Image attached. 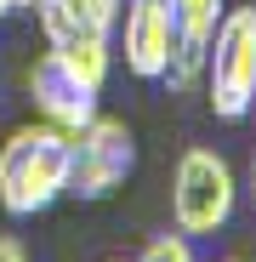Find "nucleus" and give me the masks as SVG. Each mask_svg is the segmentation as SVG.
I'll return each mask as SVG.
<instances>
[{
  "label": "nucleus",
  "instance_id": "obj_1",
  "mask_svg": "<svg viewBox=\"0 0 256 262\" xmlns=\"http://www.w3.org/2000/svg\"><path fill=\"white\" fill-rule=\"evenodd\" d=\"M68 194V131L17 125L0 143V205L12 216H40Z\"/></svg>",
  "mask_w": 256,
  "mask_h": 262
},
{
  "label": "nucleus",
  "instance_id": "obj_2",
  "mask_svg": "<svg viewBox=\"0 0 256 262\" xmlns=\"http://www.w3.org/2000/svg\"><path fill=\"white\" fill-rule=\"evenodd\" d=\"M40 29H46L52 52L103 92L108 63H114V23H120V0H34Z\"/></svg>",
  "mask_w": 256,
  "mask_h": 262
},
{
  "label": "nucleus",
  "instance_id": "obj_3",
  "mask_svg": "<svg viewBox=\"0 0 256 262\" xmlns=\"http://www.w3.org/2000/svg\"><path fill=\"white\" fill-rule=\"evenodd\" d=\"M205 103L217 120H245L256 103V6H228L205 40Z\"/></svg>",
  "mask_w": 256,
  "mask_h": 262
},
{
  "label": "nucleus",
  "instance_id": "obj_4",
  "mask_svg": "<svg viewBox=\"0 0 256 262\" xmlns=\"http://www.w3.org/2000/svg\"><path fill=\"white\" fill-rule=\"evenodd\" d=\"M234 171L222 154H211V148H188L177 160V177H171V216H177V228L188 239H205V234H217L228 216H234Z\"/></svg>",
  "mask_w": 256,
  "mask_h": 262
},
{
  "label": "nucleus",
  "instance_id": "obj_5",
  "mask_svg": "<svg viewBox=\"0 0 256 262\" xmlns=\"http://www.w3.org/2000/svg\"><path fill=\"white\" fill-rule=\"evenodd\" d=\"M137 165L131 125L114 114H91L74 137H68V194L80 200H108Z\"/></svg>",
  "mask_w": 256,
  "mask_h": 262
},
{
  "label": "nucleus",
  "instance_id": "obj_6",
  "mask_svg": "<svg viewBox=\"0 0 256 262\" xmlns=\"http://www.w3.org/2000/svg\"><path fill=\"white\" fill-rule=\"evenodd\" d=\"M120 52H125V69L137 80H159L171 46H177V23H171V6L165 0H120Z\"/></svg>",
  "mask_w": 256,
  "mask_h": 262
},
{
  "label": "nucleus",
  "instance_id": "obj_7",
  "mask_svg": "<svg viewBox=\"0 0 256 262\" xmlns=\"http://www.w3.org/2000/svg\"><path fill=\"white\" fill-rule=\"evenodd\" d=\"M29 97H34L40 114H46V125L68 131V137L97 114V85H85L57 52H46V57L29 69Z\"/></svg>",
  "mask_w": 256,
  "mask_h": 262
},
{
  "label": "nucleus",
  "instance_id": "obj_8",
  "mask_svg": "<svg viewBox=\"0 0 256 262\" xmlns=\"http://www.w3.org/2000/svg\"><path fill=\"white\" fill-rule=\"evenodd\" d=\"M159 85H165L171 97L199 92V85H205V46H194V40H177V46H171V57H165V69H159Z\"/></svg>",
  "mask_w": 256,
  "mask_h": 262
},
{
  "label": "nucleus",
  "instance_id": "obj_9",
  "mask_svg": "<svg viewBox=\"0 0 256 262\" xmlns=\"http://www.w3.org/2000/svg\"><path fill=\"white\" fill-rule=\"evenodd\" d=\"M171 6V23H177V40H194V46H205L211 34H217L228 0H165Z\"/></svg>",
  "mask_w": 256,
  "mask_h": 262
},
{
  "label": "nucleus",
  "instance_id": "obj_10",
  "mask_svg": "<svg viewBox=\"0 0 256 262\" xmlns=\"http://www.w3.org/2000/svg\"><path fill=\"white\" fill-rule=\"evenodd\" d=\"M137 262H199V256H194V239L177 228V234H154Z\"/></svg>",
  "mask_w": 256,
  "mask_h": 262
},
{
  "label": "nucleus",
  "instance_id": "obj_11",
  "mask_svg": "<svg viewBox=\"0 0 256 262\" xmlns=\"http://www.w3.org/2000/svg\"><path fill=\"white\" fill-rule=\"evenodd\" d=\"M0 262H29V251H23V239H0Z\"/></svg>",
  "mask_w": 256,
  "mask_h": 262
},
{
  "label": "nucleus",
  "instance_id": "obj_12",
  "mask_svg": "<svg viewBox=\"0 0 256 262\" xmlns=\"http://www.w3.org/2000/svg\"><path fill=\"white\" fill-rule=\"evenodd\" d=\"M17 6H23V0H0V23H6V17H12Z\"/></svg>",
  "mask_w": 256,
  "mask_h": 262
},
{
  "label": "nucleus",
  "instance_id": "obj_13",
  "mask_svg": "<svg viewBox=\"0 0 256 262\" xmlns=\"http://www.w3.org/2000/svg\"><path fill=\"white\" fill-rule=\"evenodd\" d=\"M250 194H256V165H250Z\"/></svg>",
  "mask_w": 256,
  "mask_h": 262
},
{
  "label": "nucleus",
  "instance_id": "obj_14",
  "mask_svg": "<svg viewBox=\"0 0 256 262\" xmlns=\"http://www.w3.org/2000/svg\"><path fill=\"white\" fill-rule=\"evenodd\" d=\"M23 6H34V0H23Z\"/></svg>",
  "mask_w": 256,
  "mask_h": 262
},
{
  "label": "nucleus",
  "instance_id": "obj_15",
  "mask_svg": "<svg viewBox=\"0 0 256 262\" xmlns=\"http://www.w3.org/2000/svg\"><path fill=\"white\" fill-rule=\"evenodd\" d=\"M114 262H125V256H114Z\"/></svg>",
  "mask_w": 256,
  "mask_h": 262
},
{
  "label": "nucleus",
  "instance_id": "obj_16",
  "mask_svg": "<svg viewBox=\"0 0 256 262\" xmlns=\"http://www.w3.org/2000/svg\"><path fill=\"white\" fill-rule=\"evenodd\" d=\"M250 108H256V103H250Z\"/></svg>",
  "mask_w": 256,
  "mask_h": 262
}]
</instances>
